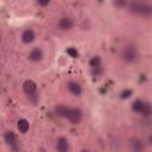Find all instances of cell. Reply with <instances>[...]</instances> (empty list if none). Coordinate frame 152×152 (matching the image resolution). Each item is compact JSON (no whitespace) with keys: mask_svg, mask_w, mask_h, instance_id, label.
<instances>
[{"mask_svg":"<svg viewBox=\"0 0 152 152\" xmlns=\"http://www.w3.org/2000/svg\"><path fill=\"white\" fill-rule=\"evenodd\" d=\"M128 8L132 13L141 17H152V5L147 2L134 1L128 4Z\"/></svg>","mask_w":152,"mask_h":152,"instance_id":"6da1fadb","label":"cell"},{"mask_svg":"<svg viewBox=\"0 0 152 152\" xmlns=\"http://www.w3.org/2000/svg\"><path fill=\"white\" fill-rule=\"evenodd\" d=\"M121 57L126 63H134L139 57L138 49L134 45H127V46H125L122 49Z\"/></svg>","mask_w":152,"mask_h":152,"instance_id":"7a4b0ae2","label":"cell"},{"mask_svg":"<svg viewBox=\"0 0 152 152\" xmlns=\"http://www.w3.org/2000/svg\"><path fill=\"white\" fill-rule=\"evenodd\" d=\"M66 119H68L71 124H74V125L78 124V122L81 121V119H82V110L78 109V108L70 107V108H69V113H68Z\"/></svg>","mask_w":152,"mask_h":152,"instance_id":"3957f363","label":"cell"},{"mask_svg":"<svg viewBox=\"0 0 152 152\" xmlns=\"http://www.w3.org/2000/svg\"><path fill=\"white\" fill-rule=\"evenodd\" d=\"M23 90L26 95L28 96H32L36 94L37 91V84L32 81V80H26L24 83H23Z\"/></svg>","mask_w":152,"mask_h":152,"instance_id":"277c9868","label":"cell"},{"mask_svg":"<svg viewBox=\"0 0 152 152\" xmlns=\"http://www.w3.org/2000/svg\"><path fill=\"white\" fill-rule=\"evenodd\" d=\"M74 26V20L70 17H62L58 20V27L62 31H69Z\"/></svg>","mask_w":152,"mask_h":152,"instance_id":"5b68a950","label":"cell"},{"mask_svg":"<svg viewBox=\"0 0 152 152\" xmlns=\"http://www.w3.org/2000/svg\"><path fill=\"white\" fill-rule=\"evenodd\" d=\"M129 148L132 150V152H144L145 150V145L142 142L141 139L139 138H133L129 141Z\"/></svg>","mask_w":152,"mask_h":152,"instance_id":"8992f818","label":"cell"},{"mask_svg":"<svg viewBox=\"0 0 152 152\" xmlns=\"http://www.w3.org/2000/svg\"><path fill=\"white\" fill-rule=\"evenodd\" d=\"M36 39V33L32 28H26L21 33V42L24 44H31Z\"/></svg>","mask_w":152,"mask_h":152,"instance_id":"52a82bcc","label":"cell"},{"mask_svg":"<svg viewBox=\"0 0 152 152\" xmlns=\"http://www.w3.org/2000/svg\"><path fill=\"white\" fill-rule=\"evenodd\" d=\"M28 58L32 62H39V61H42V58H43V50L40 48H33L30 51V53H28Z\"/></svg>","mask_w":152,"mask_h":152,"instance_id":"ba28073f","label":"cell"},{"mask_svg":"<svg viewBox=\"0 0 152 152\" xmlns=\"http://www.w3.org/2000/svg\"><path fill=\"white\" fill-rule=\"evenodd\" d=\"M56 148L58 152H69V141L63 137L58 138L56 141Z\"/></svg>","mask_w":152,"mask_h":152,"instance_id":"9c48e42d","label":"cell"},{"mask_svg":"<svg viewBox=\"0 0 152 152\" xmlns=\"http://www.w3.org/2000/svg\"><path fill=\"white\" fill-rule=\"evenodd\" d=\"M68 89L75 96H80L82 94V87H81V84L77 83V82H75V81H71V82L68 83Z\"/></svg>","mask_w":152,"mask_h":152,"instance_id":"30bf717a","label":"cell"},{"mask_svg":"<svg viewBox=\"0 0 152 152\" xmlns=\"http://www.w3.org/2000/svg\"><path fill=\"white\" fill-rule=\"evenodd\" d=\"M4 140H5V142H6L8 146H11V147H15V146H17V138H15L14 133L11 132V131L5 132V134H4Z\"/></svg>","mask_w":152,"mask_h":152,"instance_id":"8fae6325","label":"cell"},{"mask_svg":"<svg viewBox=\"0 0 152 152\" xmlns=\"http://www.w3.org/2000/svg\"><path fill=\"white\" fill-rule=\"evenodd\" d=\"M17 128H18V131L20 133L24 134V133L28 132V129H30V122L26 119H19L18 122H17Z\"/></svg>","mask_w":152,"mask_h":152,"instance_id":"7c38bea8","label":"cell"},{"mask_svg":"<svg viewBox=\"0 0 152 152\" xmlns=\"http://www.w3.org/2000/svg\"><path fill=\"white\" fill-rule=\"evenodd\" d=\"M69 108L70 107H66L64 104H57L55 107V113L59 116V118H65L68 116V113H69Z\"/></svg>","mask_w":152,"mask_h":152,"instance_id":"4fadbf2b","label":"cell"},{"mask_svg":"<svg viewBox=\"0 0 152 152\" xmlns=\"http://www.w3.org/2000/svg\"><path fill=\"white\" fill-rule=\"evenodd\" d=\"M144 103H145V102H144L142 100L137 99V100L132 103V110L135 112V113H140L141 109H142V107H144Z\"/></svg>","mask_w":152,"mask_h":152,"instance_id":"5bb4252c","label":"cell"},{"mask_svg":"<svg viewBox=\"0 0 152 152\" xmlns=\"http://www.w3.org/2000/svg\"><path fill=\"white\" fill-rule=\"evenodd\" d=\"M101 63H102V59L100 56H93L89 61V65L91 66V69H95V68H99L101 66Z\"/></svg>","mask_w":152,"mask_h":152,"instance_id":"9a60e30c","label":"cell"},{"mask_svg":"<svg viewBox=\"0 0 152 152\" xmlns=\"http://www.w3.org/2000/svg\"><path fill=\"white\" fill-rule=\"evenodd\" d=\"M140 114L144 115V116H151L152 115V104L148 103V102H145L144 103V107H142V109L140 112Z\"/></svg>","mask_w":152,"mask_h":152,"instance_id":"2e32d148","label":"cell"},{"mask_svg":"<svg viewBox=\"0 0 152 152\" xmlns=\"http://www.w3.org/2000/svg\"><path fill=\"white\" fill-rule=\"evenodd\" d=\"M66 53H68L71 58H77V57H78V52H77V50H76L75 48H69V49H66Z\"/></svg>","mask_w":152,"mask_h":152,"instance_id":"e0dca14e","label":"cell"},{"mask_svg":"<svg viewBox=\"0 0 152 152\" xmlns=\"http://www.w3.org/2000/svg\"><path fill=\"white\" fill-rule=\"evenodd\" d=\"M131 95H132V90H131V89H125V90L121 91L120 97H121V99H128Z\"/></svg>","mask_w":152,"mask_h":152,"instance_id":"ac0fdd59","label":"cell"},{"mask_svg":"<svg viewBox=\"0 0 152 152\" xmlns=\"http://www.w3.org/2000/svg\"><path fill=\"white\" fill-rule=\"evenodd\" d=\"M102 72H103V69H102V66H99V68H95V69H93V75H94V76H96V77L101 76V75H102Z\"/></svg>","mask_w":152,"mask_h":152,"instance_id":"d6986e66","label":"cell"},{"mask_svg":"<svg viewBox=\"0 0 152 152\" xmlns=\"http://www.w3.org/2000/svg\"><path fill=\"white\" fill-rule=\"evenodd\" d=\"M37 4H38L39 6H48V5L50 4V1H49V0H38Z\"/></svg>","mask_w":152,"mask_h":152,"instance_id":"ffe728a7","label":"cell"},{"mask_svg":"<svg viewBox=\"0 0 152 152\" xmlns=\"http://www.w3.org/2000/svg\"><path fill=\"white\" fill-rule=\"evenodd\" d=\"M114 5H115V6H126L127 4H126L125 1H115Z\"/></svg>","mask_w":152,"mask_h":152,"instance_id":"44dd1931","label":"cell"},{"mask_svg":"<svg viewBox=\"0 0 152 152\" xmlns=\"http://www.w3.org/2000/svg\"><path fill=\"white\" fill-rule=\"evenodd\" d=\"M148 142L152 145V135H150V137H148Z\"/></svg>","mask_w":152,"mask_h":152,"instance_id":"7402d4cb","label":"cell"},{"mask_svg":"<svg viewBox=\"0 0 152 152\" xmlns=\"http://www.w3.org/2000/svg\"><path fill=\"white\" fill-rule=\"evenodd\" d=\"M81 152H88V151H87V150H83V151H81Z\"/></svg>","mask_w":152,"mask_h":152,"instance_id":"603a6c76","label":"cell"}]
</instances>
